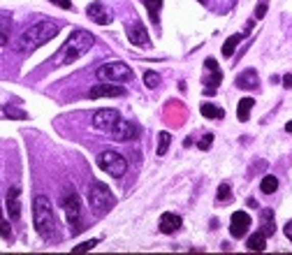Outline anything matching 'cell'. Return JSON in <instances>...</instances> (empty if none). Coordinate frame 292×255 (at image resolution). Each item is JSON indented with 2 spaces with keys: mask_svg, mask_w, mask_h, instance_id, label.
Instances as JSON below:
<instances>
[{
  "mask_svg": "<svg viewBox=\"0 0 292 255\" xmlns=\"http://www.w3.org/2000/svg\"><path fill=\"white\" fill-rule=\"evenodd\" d=\"M33 225H35V232L44 241H54L58 237V220H56L49 197L37 195L33 200Z\"/></svg>",
  "mask_w": 292,
  "mask_h": 255,
  "instance_id": "1",
  "label": "cell"
},
{
  "mask_svg": "<svg viewBox=\"0 0 292 255\" xmlns=\"http://www.w3.org/2000/svg\"><path fill=\"white\" fill-rule=\"evenodd\" d=\"M58 33H61V24L49 21V19L37 21V24H33L31 28L21 35L19 49L23 51V54H31V51H35L37 47H42V44H46L49 40H54Z\"/></svg>",
  "mask_w": 292,
  "mask_h": 255,
  "instance_id": "2",
  "label": "cell"
},
{
  "mask_svg": "<svg viewBox=\"0 0 292 255\" xmlns=\"http://www.w3.org/2000/svg\"><path fill=\"white\" fill-rule=\"evenodd\" d=\"M93 44H95V37H93L88 30H75L70 35V40L61 47V51H58L56 58H61L63 65H70V63H75L81 56L88 54V51L93 49Z\"/></svg>",
  "mask_w": 292,
  "mask_h": 255,
  "instance_id": "3",
  "label": "cell"
},
{
  "mask_svg": "<svg viewBox=\"0 0 292 255\" xmlns=\"http://www.w3.org/2000/svg\"><path fill=\"white\" fill-rule=\"evenodd\" d=\"M88 204H91L95 216H107L116 206V197L105 183L95 181V183H91V188H88Z\"/></svg>",
  "mask_w": 292,
  "mask_h": 255,
  "instance_id": "4",
  "label": "cell"
},
{
  "mask_svg": "<svg viewBox=\"0 0 292 255\" xmlns=\"http://www.w3.org/2000/svg\"><path fill=\"white\" fill-rule=\"evenodd\" d=\"M61 204L67 216V223L72 225V235H79V232L84 230V225H81V200H79V195H77V190H72V188L65 190Z\"/></svg>",
  "mask_w": 292,
  "mask_h": 255,
  "instance_id": "5",
  "label": "cell"
},
{
  "mask_svg": "<svg viewBox=\"0 0 292 255\" xmlns=\"http://www.w3.org/2000/svg\"><path fill=\"white\" fill-rule=\"evenodd\" d=\"M95 75L100 77V81L123 84V81H132V67L126 65V63H121V60H114V63H105V65H100Z\"/></svg>",
  "mask_w": 292,
  "mask_h": 255,
  "instance_id": "6",
  "label": "cell"
},
{
  "mask_svg": "<svg viewBox=\"0 0 292 255\" xmlns=\"http://www.w3.org/2000/svg\"><path fill=\"white\" fill-rule=\"evenodd\" d=\"M98 167L105 170L107 174H111L114 179H121L128 172V160L121 153H116V151H102V153L98 155Z\"/></svg>",
  "mask_w": 292,
  "mask_h": 255,
  "instance_id": "7",
  "label": "cell"
},
{
  "mask_svg": "<svg viewBox=\"0 0 292 255\" xmlns=\"http://www.w3.org/2000/svg\"><path fill=\"white\" fill-rule=\"evenodd\" d=\"M107 135L111 137V140H116V142H132V140H137L139 137V128H137L132 121H126L121 116V119L114 123V128H111Z\"/></svg>",
  "mask_w": 292,
  "mask_h": 255,
  "instance_id": "8",
  "label": "cell"
},
{
  "mask_svg": "<svg viewBox=\"0 0 292 255\" xmlns=\"http://www.w3.org/2000/svg\"><path fill=\"white\" fill-rule=\"evenodd\" d=\"M204 67L209 70V75L202 79V84H204V90H207V95H213L218 86L223 84V72H221V67H218L216 58H207V60H204Z\"/></svg>",
  "mask_w": 292,
  "mask_h": 255,
  "instance_id": "9",
  "label": "cell"
},
{
  "mask_svg": "<svg viewBox=\"0 0 292 255\" xmlns=\"http://www.w3.org/2000/svg\"><path fill=\"white\" fill-rule=\"evenodd\" d=\"M248 230H251V216L246 211H234L230 218V235L234 239H241L248 235Z\"/></svg>",
  "mask_w": 292,
  "mask_h": 255,
  "instance_id": "10",
  "label": "cell"
},
{
  "mask_svg": "<svg viewBox=\"0 0 292 255\" xmlns=\"http://www.w3.org/2000/svg\"><path fill=\"white\" fill-rule=\"evenodd\" d=\"M126 95V88L118 84H111V81H100L98 86H93L91 90H88V98H123Z\"/></svg>",
  "mask_w": 292,
  "mask_h": 255,
  "instance_id": "11",
  "label": "cell"
},
{
  "mask_svg": "<svg viewBox=\"0 0 292 255\" xmlns=\"http://www.w3.org/2000/svg\"><path fill=\"white\" fill-rule=\"evenodd\" d=\"M118 119H121V114L116 109H100V111L93 114V128H95V130H102V132H109Z\"/></svg>",
  "mask_w": 292,
  "mask_h": 255,
  "instance_id": "12",
  "label": "cell"
},
{
  "mask_svg": "<svg viewBox=\"0 0 292 255\" xmlns=\"http://www.w3.org/2000/svg\"><path fill=\"white\" fill-rule=\"evenodd\" d=\"M5 206H7V214H10L12 220H19L21 218V190L16 188V186H12V188L7 190Z\"/></svg>",
  "mask_w": 292,
  "mask_h": 255,
  "instance_id": "13",
  "label": "cell"
},
{
  "mask_svg": "<svg viewBox=\"0 0 292 255\" xmlns=\"http://www.w3.org/2000/svg\"><path fill=\"white\" fill-rule=\"evenodd\" d=\"M86 14L91 16V19L95 21L98 26H107V24H111V14L107 12L105 3H100V0H95V3H91V5L86 7Z\"/></svg>",
  "mask_w": 292,
  "mask_h": 255,
  "instance_id": "14",
  "label": "cell"
},
{
  "mask_svg": "<svg viewBox=\"0 0 292 255\" xmlns=\"http://www.w3.org/2000/svg\"><path fill=\"white\" fill-rule=\"evenodd\" d=\"M128 40H130V44H135V47L149 44V30H146V26L141 24V21H135V24L128 28Z\"/></svg>",
  "mask_w": 292,
  "mask_h": 255,
  "instance_id": "15",
  "label": "cell"
},
{
  "mask_svg": "<svg viewBox=\"0 0 292 255\" xmlns=\"http://www.w3.org/2000/svg\"><path fill=\"white\" fill-rule=\"evenodd\" d=\"M158 225H160L162 235H174V232L181 230L183 220H181V216H179V214H172V211H167V214L160 216V223H158Z\"/></svg>",
  "mask_w": 292,
  "mask_h": 255,
  "instance_id": "16",
  "label": "cell"
},
{
  "mask_svg": "<svg viewBox=\"0 0 292 255\" xmlns=\"http://www.w3.org/2000/svg\"><path fill=\"white\" fill-rule=\"evenodd\" d=\"M188 116V109L181 105V102H169L165 107V121H169L172 125H181Z\"/></svg>",
  "mask_w": 292,
  "mask_h": 255,
  "instance_id": "17",
  "label": "cell"
},
{
  "mask_svg": "<svg viewBox=\"0 0 292 255\" xmlns=\"http://www.w3.org/2000/svg\"><path fill=\"white\" fill-rule=\"evenodd\" d=\"M257 84H260V79H257L255 70H246L237 77V88H241V90H253V88H257Z\"/></svg>",
  "mask_w": 292,
  "mask_h": 255,
  "instance_id": "18",
  "label": "cell"
},
{
  "mask_svg": "<svg viewBox=\"0 0 292 255\" xmlns=\"http://www.w3.org/2000/svg\"><path fill=\"white\" fill-rule=\"evenodd\" d=\"M260 232L264 237H272L276 232V223H274V209H262V227Z\"/></svg>",
  "mask_w": 292,
  "mask_h": 255,
  "instance_id": "19",
  "label": "cell"
},
{
  "mask_svg": "<svg viewBox=\"0 0 292 255\" xmlns=\"http://www.w3.org/2000/svg\"><path fill=\"white\" fill-rule=\"evenodd\" d=\"M255 107V100L253 98H241L239 100V107H237V119L241 121V123H246L248 119H251V109Z\"/></svg>",
  "mask_w": 292,
  "mask_h": 255,
  "instance_id": "20",
  "label": "cell"
},
{
  "mask_svg": "<svg viewBox=\"0 0 292 255\" xmlns=\"http://www.w3.org/2000/svg\"><path fill=\"white\" fill-rule=\"evenodd\" d=\"M200 111H202V116H204V119H211V121H218V119H223V116H225V111H223L221 107L211 105V102H202Z\"/></svg>",
  "mask_w": 292,
  "mask_h": 255,
  "instance_id": "21",
  "label": "cell"
},
{
  "mask_svg": "<svg viewBox=\"0 0 292 255\" xmlns=\"http://www.w3.org/2000/svg\"><path fill=\"white\" fill-rule=\"evenodd\" d=\"M144 7L149 12L153 24H160V10H162V0H144Z\"/></svg>",
  "mask_w": 292,
  "mask_h": 255,
  "instance_id": "22",
  "label": "cell"
},
{
  "mask_svg": "<svg viewBox=\"0 0 292 255\" xmlns=\"http://www.w3.org/2000/svg\"><path fill=\"white\" fill-rule=\"evenodd\" d=\"M246 248L248 250H264V248H267V237L262 235V232L251 235V237H248V241H246Z\"/></svg>",
  "mask_w": 292,
  "mask_h": 255,
  "instance_id": "23",
  "label": "cell"
},
{
  "mask_svg": "<svg viewBox=\"0 0 292 255\" xmlns=\"http://www.w3.org/2000/svg\"><path fill=\"white\" fill-rule=\"evenodd\" d=\"M241 40H244V33H237V35L227 37L225 44H223V56H225V58H230V56L234 54V49H237V47L241 44Z\"/></svg>",
  "mask_w": 292,
  "mask_h": 255,
  "instance_id": "24",
  "label": "cell"
},
{
  "mask_svg": "<svg viewBox=\"0 0 292 255\" xmlns=\"http://www.w3.org/2000/svg\"><path fill=\"white\" fill-rule=\"evenodd\" d=\"M260 188H262V193H264V195H274V193L278 190V176L267 174L264 179L260 181Z\"/></svg>",
  "mask_w": 292,
  "mask_h": 255,
  "instance_id": "25",
  "label": "cell"
},
{
  "mask_svg": "<svg viewBox=\"0 0 292 255\" xmlns=\"http://www.w3.org/2000/svg\"><path fill=\"white\" fill-rule=\"evenodd\" d=\"M10 28H12V21L7 14H0V47H5L10 42Z\"/></svg>",
  "mask_w": 292,
  "mask_h": 255,
  "instance_id": "26",
  "label": "cell"
},
{
  "mask_svg": "<svg viewBox=\"0 0 292 255\" xmlns=\"http://www.w3.org/2000/svg\"><path fill=\"white\" fill-rule=\"evenodd\" d=\"M169 144H172V135L167 130L160 132V135H158V155H165L167 149H169Z\"/></svg>",
  "mask_w": 292,
  "mask_h": 255,
  "instance_id": "27",
  "label": "cell"
},
{
  "mask_svg": "<svg viewBox=\"0 0 292 255\" xmlns=\"http://www.w3.org/2000/svg\"><path fill=\"white\" fill-rule=\"evenodd\" d=\"M144 84H146V88H158V86L162 84V79H160V75H158V72L146 70L144 72Z\"/></svg>",
  "mask_w": 292,
  "mask_h": 255,
  "instance_id": "28",
  "label": "cell"
},
{
  "mask_svg": "<svg viewBox=\"0 0 292 255\" xmlns=\"http://www.w3.org/2000/svg\"><path fill=\"white\" fill-rule=\"evenodd\" d=\"M232 197V190H230V183H221L218 186V193H216V200L218 202H227Z\"/></svg>",
  "mask_w": 292,
  "mask_h": 255,
  "instance_id": "29",
  "label": "cell"
},
{
  "mask_svg": "<svg viewBox=\"0 0 292 255\" xmlns=\"http://www.w3.org/2000/svg\"><path fill=\"white\" fill-rule=\"evenodd\" d=\"M100 244V239H88V241H84V244H79V246H75L72 248V253H86V250H91V248H95V246Z\"/></svg>",
  "mask_w": 292,
  "mask_h": 255,
  "instance_id": "30",
  "label": "cell"
},
{
  "mask_svg": "<svg viewBox=\"0 0 292 255\" xmlns=\"http://www.w3.org/2000/svg\"><path fill=\"white\" fill-rule=\"evenodd\" d=\"M211 144H213V135H211V132H207V135H204L200 142H197L200 151H209V149H211Z\"/></svg>",
  "mask_w": 292,
  "mask_h": 255,
  "instance_id": "31",
  "label": "cell"
},
{
  "mask_svg": "<svg viewBox=\"0 0 292 255\" xmlns=\"http://www.w3.org/2000/svg\"><path fill=\"white\" fill-rule=\"evenodd\" d=\"M267 7H269V0H257V5H255V19H262V16L267 14Z\"/></svg>",
  "mask_w": 292,
  "mask_h": 255,
  "instance_id": "32",
  "label": "cell"
},
{
  "mask_svg": "<svg viewBox=\"0 0 292 255\" xmlns=\"http://www.w3.org/2000/svg\"><path fill=\"white\" fill-rule=\"evenodd\" d=\"M51 3H54V5H58L61 10H65V12H72V10H75V5H72L70 0H51Z\"/></svg>",
  "mask_w": 292,
  "mask_h": 255,
  "instance_id": "33",
  "label": "cell"
},
{
  "mask_svg": "<svg viewBox=\"0 0 292 255\" xmlns=\"http://www.w3.org/2000/svg\"><path fill=\"white\" fill-rule=\"evenodd\" d=\"M0 235L5 237V239H12V230L7 225V220H3V218H0Z\"/></svg>",
  "mask_w": 292,
  "mask_h": 255,
  "instance_id": "34",
  "label": "cell"
},
{
  "mask_svg": "<svg viewBox=\"0 0 292 255\" xmlns=\"http://www.w3.org/2000/svg\"><path fill=\"white\" fill-rule=\"evenodd\" d=\"M283 232H285V237L292 241V220H287V223H285V227H283Z\"/></svg>",
  "mask_w": 292,
  "mask_h": 255,
  "instance_id": "35",
  "label": "cell"
},
{
  "mask_svg": "<svg viewBox=\"0 0 292 255\" xmlns=\"http://www.w3.org/2000/svg\"><path fill=\"white\" fill-rule=\"evenodd\" d=\"M283 86H285V88H292V75L283 77Z\"/></svg>",
  "mask_w": 292,
  "mask_h": 255,
  "instance_id": "36",
  "label": "cell"
},
{
  "mask_svg": "<svg viewBox=\"0 0 292 255\" xmlns=\"http://www.w3.org/2000/svg\"><path fill=\"white\" fill-rule=\"evenodd\" d=\"M285 132H290V135H292V121H287V123H285Z\"/></svg>",
  "mask_w": 292,
  "mask_h": 255,
  "instance_id": "37",
  "label": "cell"
},
{
  "mask_svg": "<svg viewBox=\"0 0 292 255\" xmlns=\"http://www.w3.org/2000/svg\"><path fill=\"white\" fill-rule=\"evenodd\" d=\"M197 3H202V5H204V3H209V0H197Z\"/></svg>",
  "mask_w": 292,
  "mask_h": 255,
  "instance_id": "38",
  "label": "cell"
}]
</instances>
